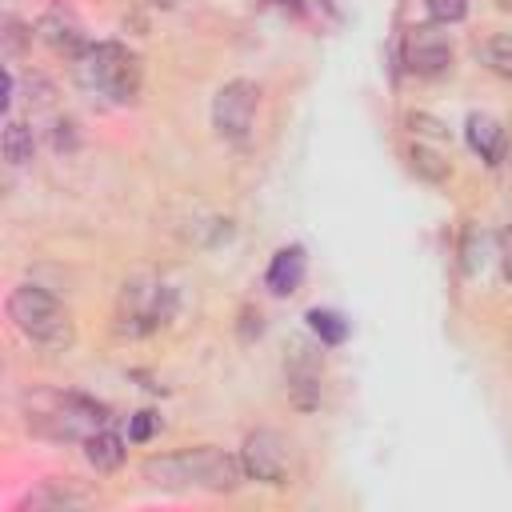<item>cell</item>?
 I'll use <instances>...</instances> for the list:
<instances>
[{
  "mask_svg": "<svg viewBox=\"0 0 512 512\" xmlns=\"http://www.w3.org/2000/svg\"><path fill=\"white\" fill-rule=\"evenodd\" d=\"M240 468L244 464H236L228 452L200 444V448H184V452H168V456H148L144 480L164 492H192V488L232 492L240 484Z\"/></svg>",
  "mask_w": 512,
  "mask_h": 512,
  "instance_id": "1",
  "label": "cell"
},
{
  "mask_svg": "<svg viewBox=\"0 0 512 512\" xmlns=\"http://www.w3.org/2000/svg\"><path fill=\"white\" fill-rule=\"evenodd\" d=\"M8 320L32 344H40L48 352H60V348L72 344V316H68V308L52 292H44L36 284H16L8 292Z\"/></svg>",
  "mask_w": 512,
  "mask_h": 512,
  "instance_id": "2",
  "label": "cell"
},
{
  "mask_svg": "<svg viewBox=\"0 0 512 512\" xmlns=\"http://www.w3.org/2000/svg\"><path fill=\"white\" fill-rule=\"evenodd\" d=\"M76 76L84 88L100 92V96H112V100H132L140 92V56L116 40H104V44H88L80 56H76Z\"/></svg>",
  "mask_w": 512,
  "mask_h": 512,
  "instance_id": "3",
  "label": "cell"
},
{
  "mask_svg": "<svg viewBox=\"0 0 512 512\" xmlns=\"http://www.w3.org/2000/svg\"><path fill=\"white\" fill-rule=\"evenodd\" d=\"M104 408L72 392H40L28 400V428L52 440H88L104 428Z\"/></svg>",
  "mask_w": 512,
  "mask_h": 512,
  "instance_id": "4",
  "label": "cell"
},
{
  "mask_svg": "<svg viewBox=\"0 0 512 512\" xmlns=\"http://www.w3.org/2000/svg\"><path fill=\"white\" fill-rule=\"evenodd\" d=\"M256 104H260V88L252 80H228L216 96H212V128L224 140H248L252 120H256Z\"/></svg>",
  "mask_w": 512,
  "mask_h": 512,
  "instance_id": "5",
  "label": "cell"
},
{
  "mask_svg": "<svg viewBox=\"0 0 512 512\" xmlns=\"http://www.w3.org/2000/svg\"><path fill=\"white\" fill-rule=\"evenodd\" d=\"M240 464L252 480H264V484H284L288 480V440L272 428H260L244 440L240 448Z\"/></svg>",
  "mask_w": 512,
  "mask_h": 512,
  "instance_id": "6",
  "label": "cell"
},
{
  "mask_svg": "<svg viewBox=\"0 0 512 512\" xmlns=\"http://www.w3.org/2000/svg\"><path fill=\"white\" fill-rule=\"evenodd\" d=\"M404 64L416 76H440L452 64V40L436 24H416L404 36Z\"/></svg>",
  "mask_w": 512,
  "mask_h": 512,
  "instance_id": "7",
  "label": "cell"
},
{
  "mask_svg": "<svg viewBox=\"0 0 512 512\" xmlns=\"http://www.w3.org/2000/svg\"><path fill=\"white\" fill-rule=\"evenodd\" d=\"M164 316H168V292H164V284H148V288L132 284V288H124V296H120V328L124 332H148Z\"/></svg>",
  "mask_w": 512,
  "mask_h": 512,
  "instance_id": "8",
  "label": "cell"
},
{
  "mask_svg": "<svg viewBox=\"0 0 512 512\" xmlns=\"http://www.w3.org/2000/svg\"><path fill=\"white\" fill-rule=\"evenodd\" d=\"M304 248L300 244H288V248H280L276 256H272V264H268V272H264V284H268V292H276V296H288V292H296L300 284H304Z\"/></svg>",
  "mask_w": 512,
  "mask_h": 512,
  "instance_id": "9",
  "label": "cell"
},
{
  "mask_svg": "<svg viewBox=\"0 0 512 512\" xmlns=\"http://www.w3.org/2000/svg\"><path fill=\"white\" fill-rule=\"evenodd\" d=\"M40 36L48 40L52 52H64V56H80L84 52V36H80V24L72 16H64L60 8H52L44 20H40Z\"/></svg>",
  "mask_w": 512,
  "mask_h": 512,
  "instance_id": "10",
  "label": "cell"
},
{
  "mask_svg": "<svg viewBox=\"0 0 512 512\" xmlns=\"http://www.w3.org/2000/svg\"><path fill=\"white\" fill-rule=\"evenodd\" d=\"M468 144H472L488 164H500L508 136H504V128H500L492 116H468Z\"/></svg>",
  "mask_w": 512,
  "mask_h": 512,
  "instance_id": "11",
  "label": "cell"
},
{
  "mask_svg": "<svg viewBox=\"0 0 512 512\" xmlns=\"http://www.w3.org/2000/svg\"><path fill=\"white\" fill-rule=\"evenodd\" d=\"M84 456H88V464H92L96 472H112V468H120V460H124V440H120L116 432L100 428V432H92V436L84 440Z\"/></svg>",
  "mask_w": 512,
  "mask_h": 512,
  "instance_id": "12",
  "label": "cell"
},
{
  "mask_svg": "<svg viewBox=\"0 0 512 512\" xmlns=\"http://www.w3.org/2000/svg\"><path fill=\"white\" fill-rule=\"evenodd\" d=\"M304 320H308V328H312V336L320 344H344L348 340V320L340 312H332V308H312Z\"/></svg>",
  "mask_w": 512,
  "mask_h": 512,
  "instance_id": "13",
  "label": "cell"
},
{
  "mask_svg": "<svg viewBox=\"0 0 512 512\" xmlns=\"http://www.w3.org/2000/svg\"><path fill=\"white\" fill-rule=\"evenodd\" d=\"M480 56H484V64H488L496 76L512 80V36H508V32L488 36V40H484V48H480Z\"/></svg>",
  "mask_w": 512,
  "mask_h": 512,
  "instance_id": "14",
  "label": "cell"
},
{
  "mask_svg": "<svg viewBox=\"0 0 512 512\" xmlns=\"http://www.w3.org/2000/svg\"><path fill=\"white\" fill-rule=\"evenodd\" d=\"M4 160L8 164L32 160V132L20 120H8V128H4Z\"/></svg>",
  "mask_w": 512,
  "mask_h": 512,
  "instance_id": "15",
  "label": "cell"
},
{
  "mask_svg": "<svg viewBox=\"0 0 512 512\" xmlns=\"http://www.w3.org/2000/svg\"><path fill=\"white\" fill-rule=\"evenodd\" d=\"M428 4V16L436 24H456L468 16V0H424Z\"/></svg>",
  "mask_w": 512,
  "mask_h": 512,
  "instance_id": "16",
  "label": "cell"
},
{
  "mask_svg": "<svg viewBox=\"0 0 512 512\" xmlns=\"http://www.w3.org/2000/svg\"><path fill=\"white\" fill-rule=\"evenodd\" d=\"M152 428H156V412H136V416H132V424H128V440L144 444V440L152 436Z\"/></svg>",
  "mask_w": 512,
  "mask_h": 512,
  "instance_id": "17",
  "label": "cell"
},
{
  "mask_svg": "<svg viewBox=\"0 0 512 512\" xmlns=\"http://www.w3.org/2000/svg\"><path fill=\"white\" fill-rule=\"evenodd\" d=\"M500 276L512 284V224L500 232Z\"/></svg>",
  "mask_w": 512,
  "mask_h": 512,
  "instance_id": "18",
  "label": "cell"
},
{
  "mask_svg": "<svg viewBox=\"0 0 512 512\" xmlns=\"http://www.w3.org/2000/svg\"><path fill=\"white\" fill-rule=\"evenodd\" d=\"M156 4H164V8H172V4H176V0H156Z\"/></svg>",
  "mask_w": 512,
  "mask_h": 512,
  "instance_id": "19",
  "label": "cell"
},
{
  "mask_svg": "<svg viewBox=\"0 0 512 512\" xmlns=\"http://www.w3.org/2000/svg\"><path fill=\"white\" fill-rule=\"evenodd\" d=\"M496 4H500V8H512V0H496Z\"/></svg>",
  "mask_w": 512,
  "mask_h": 512,
  "instance_id": "20",
  "label": "cell"
}]
</instances>
